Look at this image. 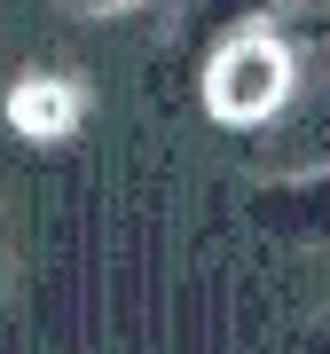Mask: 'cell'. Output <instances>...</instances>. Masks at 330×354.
Returning a JSON list of instances; mask_svg holds the SVG:
<instances>
[{"label": "cell", "instance_id": "obj_1", "mask_svg": "<svg viewBox=\"0 0 330 354\" xmlns=\"http://www.w3.org/2000/svg\"><path fill=\"white\" fill-rule=\"evenodd\" d=\"M291 102H299V48L267 16L220 24L213 55H204V111L220 127H275Z\"/></svg>", "mask_w": 330, "mask_h": 354}, {"label": "cell", "instance_id": "obj_2", "mask_svg": "<svg viewBox=\"0 0 330 354\" xmlns=\"http://www.w3.org/2000/svg\"><path fill=\"white\" fill-rule=\"evenodd\" d=\"M252 221L283 244H330V158L283 165L275 181L252 189Z\"/></svg>", "mask_w": 330, "mask_h": 354}, {"label": "cell", "instance_id": "obj_3", "mask_svg": "<svg viewBox=\"0 0 330 354\" xmlns=\"http://www.w3.org/2000/svg\"><path fill=\"white\" fill-rule=\"evenodd\" d=\"M79 111H87V95H79V79H64V71H24L8 87V127L32 134V142H64L79 127Z\"/></svg>", "mask_w": 330, "mask_h": 354}, {"label": "cell", "instance_id": "obj_4", "mask_svg": "<svg viewBox=\"0 0 330 354\" xmlns=\"http://www.w3.org/2000/svg\"><path fill=\"white\" fill-rule=\"evenodd\" d=\"M307 158H330V79H322V95L307 102V127H299V150H291V165H307Z\"/></svg>", "mask_w": 330, "mask_h": 354}, {"label": "cell", "instance_id": "obj_5", "mask_svg": "<svg viewBox=\"0 0 330 354\" xmlns=\"http://www.w3.org/2000/svg\"><path fill=\"white\" fill-rule=\"evenodd\" d=\"M236 16H267V0H204V24H236Z\"/></svg>", "mask_w": 330, "mask_h": 354}, {"label": "cell", "instance_id": "obj_6", "mask_svg": "<svg viewBox=\"0 0 330 354\" xmlns=\"http://www.w3.org/2000/svg\"><path fill=\"white\" fill-rule=\"evenodd\" d=\"M71 8H87V16H126V8H142V0H71Z\"/></svg>", "mask_w": 330, "mask_h": 354}, {"label": "cell", "instance_id": "obj_7", "mask_svg": "<svg viewBox=\"0 0 330 354\" xmlns=\"http://www.w3.org/2000/svg\"><path fill=\"white\" fill-rule=\"evenodd\" d=\"M315 39H330V8H322V16H315Z\"/></svg>", "mask_w": 330, "mask_h": 354}, {"label": "cell", "instance_id": "obj_8", "mask_svg": "<svg viewBox=\"0 0 330 354\" xmlns=\"http://www.w3.org/2000/svg\"><path fill=\"white\" fill-rule=\"evenodd\" d=\"M322 346H330V330H322Z\"/></svg>", "mask_w": 330, "mask_h": 354}]
</instances>
